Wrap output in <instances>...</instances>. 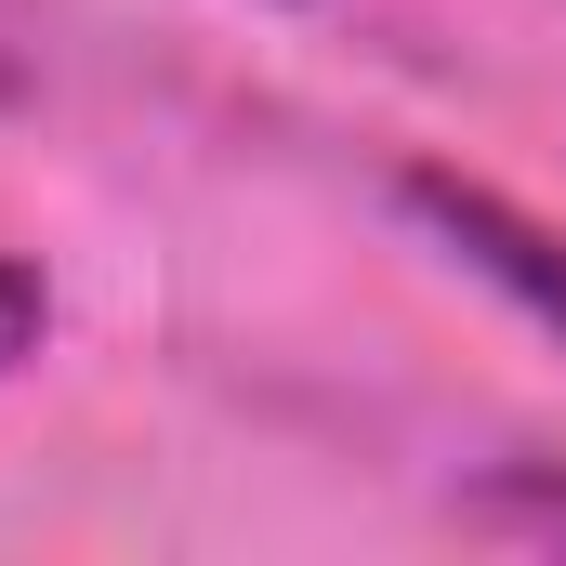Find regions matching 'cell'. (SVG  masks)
<instances>
[{"label":"cell","mask_w":566,"mask_h":566,"mask_svg":"<svg viewBox=\"0 0 566 566\" xmlns=\"http://www.w3.org/2000/svg\"><path fill=\"white\" fill-rule=\"evenodd\" d=\"M40 329H53V277H40L27 251H0V369H27Z\"/></svg>","instance_id":"7a4b0ae2"},{"label":"cell","mask_w":566,"mask_h":566,"mask_svg":"<svg viewBox=\"0 0 566 566\" xmlns=\"http://www.w3.org/2000/svg\"><path fill=\"white\" fill-rule=\"evenodd\" d=\"M474 527H514V541H566V488H541V474H501V488L474 501Z\"/></svg>","instance_id":"3957f363"},{"label":"cell","mask_w":566,"mask_h":566,"mask_svg":"<svg viewBox=\"0 0 566 566\" xmlns=\"http://www.w3.org/2000/svg\"><path fill=\"white\" fill-rule=\"evenodd\" d=\"M409 211H422L474 277H501L541 329H566V238H541L514 198H488V185H461V171H409Z\"/></svg>","instance_id":"6da1fadb"}]
</instances>
